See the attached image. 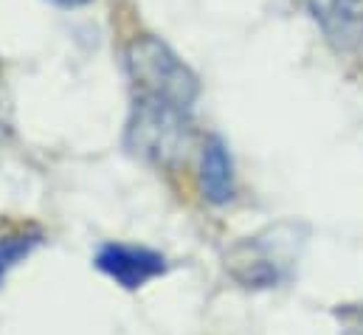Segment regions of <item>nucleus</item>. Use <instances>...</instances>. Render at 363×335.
I'll return each mask as SVG.
<instances>
[{"mask_svg": "<svg viewBox=\"0 0 363 335\" xmlns=\"http://www.w3.org/2000/svg\"><path fill=\"white\" fill-rule=\"evenodd\" d=\"M127 71L135 87V96L161 99L178 104L183 110H191L200 93V82L191 74V68L164 40L152 34L135 37L127 45Z\"/></svg>", "mask_w": 363, "mask_h": 335, "instance_id": "f257e3e1", "label": "nucleus"}, {"mask_svg": "<svg viewBox=\"0 0 363 335\" xmlns=\"http://www.w3.org/2000/svg\"><path fill=\"white\" fill-rule=\"evenodd\" d=\"M34 246H37V240H28V237H9V240H0V273H6L11 265H17Z\"/></svg>", "mask_w": 363, "mask_h": 335, "instance_id": "423d86ee", "label": "nucleus"}, {"mask_svg": "<svg viewBox=\"0 0 363 335\" xmlns=\"http://www.w3.org/2000/svg\"><path fill=\"white\" fill-rule=\"evenodd\" d=\"M200 189L208 203L223 206L234 197V164L228 155V147L223 138L211 136L203 144V158H200Z\"/></svg>", "mask_w": 363, "mask_h": 335, "instance_id": "39448f33", "label": "nucleus"}, {"mask_svg": "<svg viewBox=\"0 0 363 335\" xmlns=\"http://www.w3.org/2000/svg\"><path fill=\"white\" fill-rule=\"evenodd\" d=\"M327 45L344 60H363V0H307Z\"/></svg>", "mask_w": 363, "mask_h": 335, "instance_id": "7ed1b4c3", "label": "nucleus"}, {"mask_svg": "<svg viewBox=\"0 0 363 335\" xmlns=\"http://www.w3.org/2000/svg\"><path fill=\"white\" fill-rule=\"evenodd\" d=\"M57 3H62V6H82V3H88V0H57Z\"/></svg>", "mask_w": 363, "mask_h": 335, "instance_id": "0eeeda50", "label": "nucleus"}, {"mask_svg": "<svg viewBox=\"0 0 363 335\" xmlns=\"http://www.w3.org/2000/svg\"><path fill=\"white\" fill-rule=\"evenodd\" d=\"M191 144L189 110L178 104L135 96L133 116L127 121V147L158 167H175L186 158Z\"/></svg>", "mask_w": 363, "mask_h": 335, "instance_id": "f03ea898", "label": "nucleus"}, {"mask_svg": "<svg viewBox=\"0 0 363 335\" xmlns=\"http://www.w3.org/2000/svg\"><path fill=\"white\" fill-rule=\"evenodd\" d=\"M96 268L107 273L113 282H118L124 290H138L150 279L161 276L167 270V259L150 248H135V246H118L110 243L96 256Z\"/></svg>", "mask_w": 363, "mask_h": 335, "instance_id": "20e7f679", "label": "nucleus"}]
</instances>
